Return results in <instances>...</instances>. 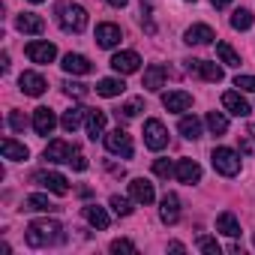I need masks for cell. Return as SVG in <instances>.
Instances as JSON below:
<instances>
[{
	"label": "cell",
	"mask_w": 255,
	"mask_h": 255,
	"mask_svg": "<svg viewBox=\"0 0 255 255\" xmlns=\"http://www.w3.org/2000/svg\"><path fill=\"white\" fill-rule=\"evenodd\" d=\"M63 225L57 222V219H36V222H30L27 225V231H24V240H27V246H33V249H45V246H54V243H63Z\"/></svg>",
	"instance_id": "6da1fadb"
},
{
	"label": "cell",
	"mask_w": 255,
	"mask_h": 255,
	"mask_svg": "<svg viewBox=\"0 0 255 255\" xmlns=\"http://www.w3.org/2000/svg\"><path fill=\"white\" fill-rule=\"evenodd\" d=\"M57 24L63 33H81L87 27V9L72 3V0H60L57 3Z\"/></svg>",
	"instance_id": "7a4b0ae2"
},
{
	"label": "cell",
	"mask_w": 255,
	"mask_h": 255,
	"mask_svg": "<svg viewBox=\"0 0 255 255\" xmlns=\"http://www.w3.org/2000/svg\"><path fill=\"white\" fill-rule=\"evenodd\" d=\"M210 162H213V168H216L222 177H234V174L240 171V159H237V153L228 150V147H216V150L210 153Z\"/></svg>",
	"instance_id": "3957f363"
},
{
	"label": "cell",
	"mask_w": 255,
	"mask_h": 255,
	"mask_svg": "<svg viewBox=\"0 0 255 255\" xmlns=\"http://www.w3.org/2000/svg\"><path fill=\"white\" fill-rule=\"evenodd\" d=\"M105 150L114 153V156H123V159H132V153H135L129 132H123V129H114V132L105 135Z\"/></svg>",
	"instance_id": "277c9868"
},
{
	"label": "cell",
	"mask_w": 255,
	"mask_h": 255,
	"mask_svg": "<svg viewBox=\"0 0 255 255\" xmlns=\"http://www.w3.org/2000/svg\"><path fill=\"white\" fill-rule=\"evenodd\" d=\"M144 144H147L150 150H162V147H168V129H165V123H162V120H156V117L144 120Z\"/></svg>",
	"instance_id": "5b68a950"
},
{
	"label": "cell",
	"mask_w": 255,
	"mask_h": 255,
	"mask_svg": "<svg viewBox=\"0 0 255 255\" xmlns=\"http://www.w3.org/2000/svg\"><path fill=\"white\" fill-rule=\"evenodd\" d=\"M24 54L30 57V63H54V57H57V48L51 45V42H27V48H24Z\"/></svg>",
	"instance_id": "8992f818"
},
{
	"label": "cell",
	"mask_w": 255,
	"mask_h": 255,
	"mask_svg": "<svg viewBox=\"0 0 255 255\" xmlns=\"http://www.w3.org/2000/svg\"><path fill=\"white\" fill-rule=\"evenodd\" d=\"M138 66H141V57L135 51H120L111 57V69L117 75H132V72H138Z\"/></svg>",
	"instance_id": "52a82bcc"
},
{
	"label": "cell",
	"mask_w": 255,
	"mask_h": 255,
	"mask_svg": "<svg viewBox=\"0 0 255 255\" xmlns=\"http://www.w3.org/2000/svg\"><path fill=\"white\" fill-rule=\"evenodd\" d=\"M54 126H57L54 111H51V108H45V105H39V108L33 111V129H36V135L48 138V135L54 132Z\"/></svg>",
	"instance_id": "ba28073f"
},
{
	"label": "cell",
	"mask_w": 255,
	"mask_h": 255,
	"mask_svg": "<svg viewBox=\"0 0 255 255\" xmlns=\"http://www.w3.org/2000/svg\"><path fill=\"white\" fill-rule=\"evenodd\" d=\"M186 69L192 72V75H198V78H204V81H222V66H216V63H210V60H186Z\"/></svg>",
	"instance_id": "9c48e42d"
},
{
	"label": "cell",
	"mask_w": 255,
	"mask_h": 255,
	"mask_svg": "<svg viewBox=\"0 0 255 255\" xmlns=\"http://www.w3.org/2000/svg\"><path fill=\"white\" fill-rule=\"evenodd\" d=\"M33 180H36L39 186H45L48 192H54V195H66V192H69L66 177L57 174V171H39V174H33Z\"/></svg>",
	"instance_id": "30bf717a"
},
{
	"label": "cell",
	"mask_w": 255,
	"mask_h": 255,
	"mask_svg": "<svg viewBox=\"0 0 255 255\" xmlns=\"http://www.w3.org/2000/svg\"><path fill=\"white\" fill-rule=\"evenodd\" d=\"M105 111H93L87 108V117H84V126H87V138L96 141V138H105Z\"/></svg>",
	"instance_id": "8fae6325"
},
{
	"label": "cell",
	"mask_w": 255,
	"mask_h": 255,
	"mask_svg": "<svg viewBox=\"0 0 255 255\" xmlns=\"http://www.w3.org/2000/svg\"><path fill=\"white\" fill-rule=\"evenodd\" d=\"M174 177L180 180V183H198L201 180V165L195 162V159H180L177 165H174Z\"/></svg>",
	"instance_id": "7c38bea8"
},
{
	"label": "cell",
	"mask_w": 255,
	"mask_h": 255,
	"mask_svg": "<svg viewBox=\"0 0 255 255\" xmlns=\"http://www.w3.org/2000/svg\"><path fill=\"white\" fill-rule=\"evenodd\" d=\"M129 195H132V201H135V204H153V198H156L153 183H150V180H144V177H135V180L129 183Z\"/></svg>",
	"instance_id": "4fadbf2b"
},
{
	"label": "cell",
	"mask_w": 255,
	"mask_h": 255,
	"mask_svg": "<svg viewBox=\"0 0 255 255\" xmlns=\"http://www.w3.org/2000/svg\"><path fill=\"white\" fill-rule=\"evenodd\" d=\"M18 84H21V93H27V96H42L45 87H48V81L39 72H21Z\"/></svg>",
	"instance_id": "5bb4252c"
},
{
	"label": "cell",
	"mask_w": 255,
	"mask_h": 255,
	"mask_svg": "<svg viewBox=\"0 0 255 255\" xmlns=\"http://www.w3.org/2000/svg\"><path fill=\"white\" fill-rule=\"evenodd\" d=\"M60 66H63V72H69V75H87V72H93V63H90L84 54H72V51L63 57Z\"/></svg>",
	"instance_id": "9a60e30c"
},
{
	"label": "cell",
	"mask_w": 255,
	"mask_h": 255,
	"mask_svg": "<svg viewBox=\"0 0 255 255\" xmlns=\"http://www.w3.org/2000/svg\"><path fill=\"white\" fill-rule=\"evenodd\" d=\"M159 216H162V222H165V225H174V222L180 219V198H177L174 192H165V195H162Z\"/></svg>",
	"instance_id": "2e32d148"
},
{
	"label": "cell",
	"mask_w": 255,
	"mask_h": 255,
	"mask_svg": "<svg viewBox=\"0 0 255 255\" xmlns=\"http://www.w3.org/2000/svg\"><path fill=\"white\" fill-rule=\"evenodd\" d=\"M15 27L21 30V33H30V36H39L42 30H45V21L36 15V12H21L18 18H15Z\"/></svg>",
	"instance_id": "e0dca14e"
},
{
	"label": "cell",
	"mask_w": 255,
	"mask_h": 255,
	"mask_svg": "<svg viewBox=\"0 0 255 255\" xmlns=\"http://www.w3.org/2000/svg\"><path fill=\"white\" fill-rule=\"evenodd\" d=\"M96 42H99L102 48H114V45L120 42V27H117V24H111V21L96 24Z\"/></svg>",
	"instance_id": "ac0fdd59"
},
{
	"label": "cell",
	"mask_w": 255,
	"mask_h": 255,
	"mask_svg": "<svg viewBox=\"0 0 255 255\" xmlns=\"http://www.w3.org/2000/svg\"><path fill=\"white\" fill-rule=\"evenodd\" d=\"M222 105H225L228 114H234V117H246V114H249V102H246L237 90H225V93H222Z\"/></svg>",
	"instance_id": "d6986e66"
},
{
	"label": "cell",
	"mask_w": 255,
	"mask_h": 255,
	"mask_svg": "<svg viewBox=\"0 0 255 255\" xmlns=\"http://www.w3.org/2000/svg\"><path fill=\"white\" fill-rule=\"evenodd\" d=\"M72 153H75V147L69 141H51L45 147V162H69Z\"/></svg>",
	"instance_id": "ffe728a7"
},
{
	"label": "cell",
	"mask_w": 255,
	"mask_h": 255,
	"mask_svg": "<svg viewBox=\"0 0 255 255\" xmlns=\"http://www.w3.org/2000/svg\"><path fill=\"white\" fill-rule=\"evenodd\" d=\"M216 39V33H213V27H207V24H192L189 30H186V45H210Z\"/></svg>",
	"instance_id": "44dd1931"
},
{
	"label": "cell",
	"mask_w": 255,
	"mask_h": 255,
	"mask_svg": "<svg viewBox=\"0 0 255 255\" xmlns=\"http://www.w3.org/2000/svg\"><path fill=\"white\" fill-rule=\"evenodd\" d=\"M162 105H165L168 111H186V108H192V93H186V90H171V93L162 96Z\"/></svg>",
	"instance_id": "7402d4cb"
},
{
	"label": "cell",
	"mask_w": 255,
	"mask_h": 255,
	"mask_svg": "<svg viewBox=\"0 0 255 255\" xmlns=\"http://www.w3.org/2000/svg\"><path fill=\"white\" fill-rule=\"evenodd\" d=\"M165 75H168V72H165V66H162V63H153V66H147V72H144V84H141V87L156 93V90H162Z\"/></svg>",
	"instance_id": "603a6c76"
},
{
	"label": "cell",
	"mask_w": 255,
	"mask_h": 255,
	"mask_svg": "<svg viewBox=\"0 0 255 255\" xmlns=\"http://www.w3.org/2000/svg\"><path fill=\"white\" fill-rule=\"evenodd\" d=\"M0 153H3V159H12V162H24V159L30 156V150H27L24 144L12 141V138H3V141H0Z\"/></svg>",
	"instance_id": "cb8c5ba5"
},
{
	"label": "cell",
	"mask_w": 255,
	"mask_h": 255,
	"mask_svg": "<svg viewBox=\"0 0 255 255\" xmlns=\"http://www.w3.org/2000/svg\"><path fill=\"white\" fill-rule=\"evenodd\" d=\"M216 231L225 234V237H240V222H237V216H234L231 210L219 213V216H216Z\"/></svg>",
	"instance_id": "d4e9b609"
},
{
	"label": "cell",
	"mask_w": 255,
	"mask_h": 255,
	"mask_svg": "<svg viewBox=\"0 0 255 255\" xmlns=\"http://www.w3.org/2000/svg\"><path fill=\"white\" fill-rule=\"evenodd\" d=\"M87 117V108H81V105H72L69 111H63V117H60V126L66 132H75L78 126H81V120Z\"/></svg>",
	"instance_id": "484cf974"
},
{
	"label": "cell",
	"mask_w": 255,
	"mask_h": 255,
	"mask_svg": "<svg viewBox=\"0 0 255 255\" xmlns=\"http://www.w3.org/2000/svg\"><path fill=\"white\" fill-rule=\"evenodd\" d=\"M177 129H180V135H183V138L195 141V138H201V120H198L195 114H186V117H180Z\"/></svg>",
	"instance_id": "4316f807"
},
{
	"label": "cell",
	"mask_w": 255,
	"mask_h": 255,
	"mask_svg": "<svg viewBox=\"0 0 255 255\" xmlns=\"http://www.w3.org/2000/svg\"><path fill=\"white\" fill-rule=\"evenodd\" d=\"M204 123H207V129H210V135H216V138L228 132V117H225L222 111H210Z\"/></svg>",
	"instance_id": "83f0119b"
},
{
	"label": "cell",
	"mask_w": 255,
	"mask_h": 255,
	"mask_svg": "<svg viewBox=\"0 0 255 255\" xmlns=\"http://www.w3.org/2000/svg\"><path fill=\"white\" fill-rule=\"evenodd\" d=\"M123 90H126L123 78H102V81L96 84V93H99V96H108V99H111V96H120Z\"/></svg>",
	"instance_id": "f1b7e54d"
},
{
	"label": "cell",
	"mask_w": 255,
	"mask_h": 255,
	"mask_svg": "<svg viewBox=\"0 0 255 255\" xmlns=\"http://www.w3.org/2000/svg\"><path fill=\"white\" fill-rule=\"evenodd\" d=\"M84 219H87L93 228H99V231L108 228V213H105L102 207H96V204H87V207H84Z\"/></svg>",
	"instance_id": "f546056e"
},
{
	"label": "cell",
	"mask_w": 255,
	"mask_h": 255,
	"mask_svg": "<svg viewBox=\"0 0 255 255\" xmlns=\"http://www.w3.org/2000/svg\"><path fill=\"white\" fill-rule=\"evenodd\" d=\"M216 57H219L225 66H240V54H237L228 42H216Z\"/></svg>",
	"instance_id": "4dcf8cb0"
},
{
	"label": "cell",
	"mask_w": 255,
	"mask_h": 255,
	"mask_svg": "<svg viewBox=\"0 0 255 255\" xmlns=\"http://www.w3.org/2000/svg\"><path fill=\"white\" fill-rule=\"evenodd\" d=\"M108 204H111V210H114L117 216H129V213H132V201L123 198V195H111Z\"/></svg>",
	"instance_id": "1f68e13d"
},
{
	"label": "cell",
	"mask_w": 255,
	"mask_h": 255,
	"mask_svg": "<svg viewBox=\"0 0 255 255\" xmlns=\"http://www.w3.org/2000/svg\"><path fill=\"white\" fill-rule=\"evenodd\" d=\"M231 27H234V30H249V27H252V12H249V9H234Z\"/></svg>",
	"instance_id": "d6a6232c"
},
{
	"label": "cell",
	"mask_w": 255,
	"mask_h": 255,
	"mask_svg": "<svg viewBox=\"0 0 255 255\" xmlns=\"http://www.w3.org/2000/svg\"><path fill=\"white\" fill-rule=\"evenodd\" d=\"M24 210H51V201H48V195H27L24 198Z\"/></svg>",
	"instance_id": "836d02e7"
},
{
	"label": "cell",
	"mask_w": 255,
	"mask_h": 255,
	"mask_svg": "<svg viewBox=\"0 0 255 255\" xmlns=\"http://www.w3.org/2000/svg\"><path fill=\"white\" fill-rule=\"evenodd\" d=\"M195 246H198L201 252H207V255H219V252H222V249H219V243H216V237H207V234H198Z\"/></svg>",
	"instance_id": "e575fe53"
},
{
	"label": "cell",
	"mask_w": 255,
	"mask_h": 255,
	"mask_svg": "<svg viewBox=\"0 0 255 255\" xmlns=\"http://www.w3.org/2000/svg\"><path fill=\"white\" fill-rule=\"evenodd\" d=\"M63 90H66V96H75V99H84L87 96V84H81V81H66Z\"/></svg>",
	"instance_id": "d590c367"
},
{
	"label": "cell",
	"mask_w": 255,
	"mask_h": 255,
	"mask_svg": "<svg viewBox=\"0 0 255 255\" xmlns=\"http://www.w3.org/2000/svg\"><path fill=\"white\" fill-rule=\"evenodd\" d=\"M114 255H120V252H135V243L132 240H126V237H117V240H111V246H108Z\"/></svg>",
	"instance_id": "8d00e7d4"
},
{
	"label": "cell",
	"mask_w": 255,
	"mask_h": 255,
	"mask_svg": "<svg viewBox=\"0 0 255 255\" xmlns=\"http://www.w3.org/2000/svg\"><path fill=\"white\" fill-rule=\"evenodd\" d=\"M141 108H144V99H129V102H126V105H123L117 114H123V117H135Z\"/></svg>",
	"instance_id": "74e56055"
},
{
	"label": "cell",
	"mask_w": 255,
	"mask_h": 255,
	"mask_svg": "<svg viewBox=\"0 0 255 255\" xmlns=\"http://www.w3.org/2000/svg\"><path fill=\"white\" fill-rule=\"evenodd\" d=\"M153 174H156V177H171V174H174V165H171L168 159H156V162H153Z\"/></svg>",
	"instance_id": "f35d334b"
},
{
	"label": "cell",
	"mask_w": 255,
	"mask_h": 255,
	"mask_svg": "<svg viewBox=\"0 0 255 255\" xmlns=\"http://www.w3.org/2000/svg\"><path fill=\"white\" fill-rule=\"evenodd\" d=\"M234 87L255 93V75H237V78H234Z\"/></svg>",
	"instance_id": "ab89813d"
},
{
	"label": "cell",
	"mask_w": 255,
	"mask_h": 255,
	"mask_svg": "<svg viewBox=\"0 0 255 255\" xmlns=\"http://www.w3.org/2000/svg\"><path fill=\"white\" fill-rule=\"evenodd\" d=\"M9 126H12L15 132H24V126H27V117H24L21 111H12V114H9Z\"/></svg>",
	"instance_id": "60d3db41"
},
{
	"label": "cell",
	"mask_w": 255,
	"mask_h": 255,
	"mask_svg": "<svg viewBox=\"0 0 255 255\" xmlns=\"http://www.w3.org/2000/svg\"><path fill=\"white\" fill-rule=\"evenodd\" d=\"M69 165H72L75 171H84V168H87V159H84V153H78V150H75V153H72V159H69Z\"/></svg>",
	"instance_id": "b9f144b4"
},
{
	"label": "cell",
	"mask_w": 255,
	"mask_h": 255,
	"mask_svg": "<svg viewBox=\"0 0 255 255\" xmlns=\"http://www.w3.org/2000/svg\"><path fill=\"white\" fill-rule=\"evenodd\" d=\"M105 3H108V6H114V9H123L126 3H129V0H105Z\"/></svg>",
	"instance_id": "7bdbcfd3"
},
{
	"label": "cell",
	"mask_w": 255,
	"mask_h": 255,
	"mask_svg": "<svg viewBox=\"0 0 255 255\" xmlns=\"http://www.w3.org/2000/svg\"><path fill=\"white\" fill-rule=\"evenodd\" d=\"M168 249H171V252H183V249H186V246H183V243H180V240H171V243H168Z\"/></svg>",
	"instance_id": "ee69618b"
},
{
	"label": "cell",
	"mask_w": 255,
	"mask_h": 255,
	"mask_svg": "<svg viewBox=\"0 0 255 255\" xmlns=\"http://www.w3.org/2000/svg\"><path fill=\"white\" fill-rule=\"evenodd\" d=\"M0 69H3V72L9 69V54H6V51H3V54H0Z\"/></svg>",
	"instance_id": "f6af8a7d"
},
{
	"label": "cell",
	"mask_w": 255,
	"mask_h": 255,
	"mask_svg": "<svg viewBox=\"0 0 255 255\" xmlns=\"http://www.w3.org/2000/svg\"><path fill=\"white\" fill-rule=\"evenodd\" d=\"M210 3H213V6H216V9H225V6H228V3H231V0H210Z\"/></svg>",
	"instance_id": "bcb514c9"
},
{
	"label": "cell",
	"mask_w": 255,
	"mask_h": 255,
	"mask_svg": "<svg viewBox=\"0 0 255 255\" xmlns=\"http://www.w3.org/2000/svg\"><path fill=\"white\" fill-rule=\"evenodd\" d=\"M240 153H252V144L249 141H240Z\"/></svg>",
	"instance_id": "7dc6e473"
},
{
	"label": "cell",
	"mask_w": 255,
	"mask_h": 255,
	"mask_svg": "<svg viewBox=\"0 0 255 255\" xmlns=\"http://www.w3.org/2000/svg\"><path fill=\"white\" fill-rule=\"evenodd\" d=\"M249 135H252V138H255V123H249Z\"/></svg>",
	"instance_id": "c3c4849f"
},
{
	"label": "cell",
	"mask_w": 255,
	"mask_h": 255,
	"mask_svg": "<svg viewBox=\"0 0 255 255\" xmlns=\"http://www.w3.org/2000/svg\"><path fill=\"white\" fill-rule=\"evenodd\" d=\"M30 3H42V0H30Z\"/></svg>",
	"instance_id": "681fc988"
},
{
	"label": "cell",
	"mask_w": 255,
	"mask_h": 255,
	"mask_svg": "<svg viewBox=\"0 0 255 255\" xmlns=\"http://www.w3.org/2000/svg\"><path fill=\"white\" fill-rule=\"evenodd\" d=\"M186 3H195V0H186Z\"/></svg>",
	"instance_id": "f907efd6"
}]
</instances>
